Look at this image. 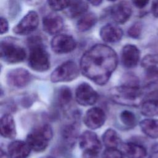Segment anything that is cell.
<instances>
[{
	"label": "cell",
	"mask_w": 158,
	"mask_h": 158,
	"mask_svg": "<svg viewBox=\"0 0 158 158\" xmlns=\"http://www.w3.org/2000/svg\"><path fill=\"white\" fill-rule=\"evenodd\" d=\"M117 64L118 57L112 48L96 44L83 54L80 69L85 77L97 85H104L109 81Z\"/></svg>",
	"instance_id": "obj_1"
},
{
	"label": "cell",
	"mask_w": 158,
	"mask_h": 158,
	"mask_svg": "<svg viewBox=\"0 0 158 158\" xmlns=\"http://www.w3.org/2000/svg\"><path fill=\"white\" fill-rule=\"evenodd\" d=\"M109 94L114 102L122 106H140L144 100V92L140 85L122 83L120 86L112 88Z\"/></svg>",
	"instance_id": "obj_2"
},
{
	"label": "cell",
	"mask_w": 158,
	"mask_h": 158,
	"mask_svg": "<svg viewBox=\"0 0 158 158\" xmlns=\"http://www.w3.org/2000/svg\"><path fill=\"white\" fill-rule=\"evenodd\" d=\"M30 49L29 67L36 72H45L50 67V58L45 49L42 39L39 36H32L28 40Z\"/></svg>",
	"instance_id": "obj_3"
},
{
	"label": "cell",
	"mask_w": 158,
	"mask_h": 158,
	"mask_svg": "<svg viewBox=\"0 0 158 158\" xmlns=\"http://www.w3.org/2000/svg\"><path fill=\"white\" fill-rule=\"evenodd\" d=\"M53 135L51 127L44 124L35 128L30 132L26 138V142L31 149L37 152L44 151L48 146Z\"/></svg>",
	"instance_id": "obj_4"
},
{
	"label": "cell",
	"mask_w": 158,
	"mask_h": 158,
	"mask_svg": "<svg viewBox=\"0 0 158 158\" xmlns=\"http://www.w3.org/2000/svg\"><path fill=\"white\" fill-rule=\"evenodd\" d=\"M12 38H4L1 41V58L8 64H17L26 58L25 49L15 43Z\"/></svg>",
	"instance_id": "obj_5"
},
{
	"label": "cell",
	"mask_w": 158,
	"mask_h": 158,
	"mask_svg": "<svg viewBox=\"0 0 158 158\" xmlns=\"http://www.w3.org/2000/svg\"><path fill=\"white\" fill-rule=\"evenodd\" d=\"M79 69L77 64L72 60H68L56 67L51 75L52 83L70 81L77 78Z\"/></svg>",
	"instance_id": "obj_6"
},
{
	"label": "cell",
	"mask_w": 158,
	"mask_h": 158,
	"mask_svg": "<svg viewBox=\"0 0 158 158\" xmlns=\"http://www.w3.org/2000/svg\"><path fill=\"white\" fill-rule=\"evenodd\" d=\"M39 16L34 10L29 11L13 28V32L19 35H27L33 32L38 27Z\"/></svg>",
	"instance_id": "obj_7"
},
{
	"label": "cell",
	"mask_w": 158,
	"mask_h": 158,
	"mask_svg": "<svg viewBox=\"0 0 158 158\" xmlns=\"http://www.w3.org/2000/svg\"><path fill=\"white\" fill-rule=\"evenodd\" d=\"M51 47L52 51L56 54H67L75 50L77 47V42L70 35L58 34L52 39Z\"/></svg>",
	"instance_id": "obj_8"
},
{
	"label": "cell",
	"mask_w": 158,
	"mask_h": 158,
	"mask_svg": "<svg viewBox=\"0 0 158 158\" xmlns=\"http://www.w3.org/2000/svg\"><path fill=\"white\" fill-rule=\"evenodd\" d=\"M98 94L88 83H83L77 88L75 99L78 104L83 106L94 104L98 99Z\"/></svg>",
	"instance_id": "obj_9"
},
{
	"label": "cell",
	"mask_w": 158,
	"mask_h": 158,
	"mask_svg": "<svg viewBox=\"0 0 158 158\" xmlns=\"http://www.w3.org/2000/svg\"><path fill=\"white\" fill-rule=\"evenodd\" d=\"M31 73L23 68L12 69L6 75L7 83L9 86L22 88L26 86L31 80Z\"/></svg>",
	"instance_id": "obj_10"
},
{
	"label": "cell",
	"mask_w": 158,
	"mask_h": 158,
	"mask_svg": "<svg viewBox=\"0 0 158 158\" xmlns=\"http://www.w3.org/2000/svg\"><path fill=\"white\" fill-rule=\"evenodd\" d=\"M106 118L104 111L100 107H94L87 110L84 116L83 122L88 128L95 130L103 125Z\"/></svg>",
	"instance_id": "obj_11"
},
{
	"label": "cell",
	"mask_w": 158,
	"mask_h": 158,
	"mask_svg": "<svg viewBox=\"0 0 158 158\" xmlns=\"http://www.w3.org/2000/svg\"><path fill=\"white\" fill-rule=\"evenodd\" d=\"M140 59L139 49L135 45H125L121 51V60L123 65L128 69L135 67Z\"/></svg>",
	"instance_id": "obj_12"
},
{
	"label": "cell",
	"mask_w": 158,
	"mask_h": 158,
	"mask_svg": "<svg viewBox=\"0 0 158 158\" xmlns=\"http://www.w3.org/2000/svg\"><path fill=\"white\" fill-rule=\"evenodd\" d=\"M79 145L83 151L99 153L102 146L97 135L91 131H84L79 137Z\"/></svg>",
	"instance_id": "obj_13"
},
{
	"label": "cell",
	"mask_w": 158,
	"mask_h": 158,
	"mask_svg": "<svg viewBox=\"0 0 158 158\" xmlns=\"http://www.w3.org/2000/svg\"><path fill=\"white\" fill-rule=\"evenodd\" d=\"M110 14L115 22L123 24L127 22L131 17L132 14L131 7L128 2L121 1L111 8Z\"/></svg>",
	"instance_id": "obj_14"
},
{
	"label": "cell",
	"mask_w": 158,
	"mask_h": 158,
	"mask_svg": "<svg viewBox=\"0 0 158 158\" xmlns=\"http://www.w3.org/2000/svg\"><path fill=\"white\" fill-rule=\"evenodd\" d=\"M42 23L44 31L51 35L59 33L64 27L62 18L54 14H50L44 16Z\"/></svg>",
	"instance_id": "obj_15"
},
{
	"label": "cell",
	"mask_w": 158,
	"mask_h": 158,
	"mask_svg": "<svg viewBox=\"0 0 158 158\" xmlns=\"http://www.w3.org/2000/svg\"><path fill=\"white\" fill-rule=\"evenodd\" d=\"M99 35L104 42L114 43L122 39L123 32L119 27L115 25L106 24L101 28Z\"/></svg>",
	"instance_id": "obj_16"
},
{
	"label": "cell",
	"mask_w": 158,
	"mask_h": 158,
	"mask_svg": "<svg viewBox=\"0 0 158 158\" xmlns=\"http://www.w3.org/2000/svg\"><path fill=\"white\" fill-rule=\"evenodd\" d=\"M31 148L27 142L15 140L9 143L7 147L8 155L10 158H28Z\"/></svg>",
	"instance_id": "obj_17"
},
{
	"label": "cell",
	"mask_w": 158,
	"mask_h": 158,
	"mask_svg": "<svg viewBox=\"0 0 158 158\" xmlns=\"http://www.w3.org/2000/svg\"><path fill=\"white\" fill-rule=\"evenodd\" d=\"M1 135L5 138L12 139L16 135L15 122L10 114H5L1 118Z\"/></svg>",
	"instance_id": "obj_18"
},
{
	"label": "cell",
	"mask_w": 158,
	"mask_h": 158,
	"mask_svg": "<svg viewBox=\"0 0 158 158\" xmlns=\"http://www.w3.org/2000/svg\"><path fill=\"white\" fill-rule=\"evenodd\" d=\"M122 152L128 158H145L147 150L143 146L132 142L125 143L122 145Z\"/></svg>",
	"instance_id": "obj_19"
},
{
	"label": "cell",
	"mask_w": 158,
	"mask_h": 158,
	"mask_svg": "<svg viewBox=\"0 0 158 158\" xmlns=\"http://www.w3.org/2000/svg\"><path fill=\"white\" fill-rule=\"evenodd\" d=\"M62 138L65 144L72 147L75 145L78 136V128L76 122L69 123L64 126L62 130Z\"/></svg>",
	"instance_id": "obj_20"
},
{
	"label": "cell",
	"mask_w": 158,
	"mask_h": 158,
	"mask_svg": "<svg viewBox=\"0 0 158 158\" xmlns=\"http://www.w3.org/2000/svg\"><path fill=\"white\" fill-rule=\"evenodd\" d=\"M139 127L143 133L152 139L158 138V119L147 118L139 122Z\"/></svg>",
	"instance_id": "obj_21"
},
{
	"label": "cell",
	"mask_w": 158,
	"mask_h": 158,
	"mask_svg": "<svg viewBox=\"0 0 158 158\" xmlns=\"http://www.w3.org/2000/svg\"><path fill=\"white\" fill-rule=\"evenodd\" d=\"M141 113L148 117H158V99L146 98L140 105Z\"/></svg>",
	"instance_id": "obj_22"
},
{
	"label": "cell",
	"mask_w": 158,
	"mask_h": 158,
	"mask_svg": "<svg viewBox=\"0 0 158 158\" xmlns=\"http://www.w3.org/2000/svg\"><path fill=\"white\" fill-rule=\"evenodd\" d=\"M98 18L93 12L85 13L81 15L77 23V28L80 32H85L92 28L96 23Z\"/></svg>",
	"instance_id": "obj_23"
},
{
	"label": "cell",
	"mask_w": 158,
	"mask_h": 158,
	"mask_svg": "<svg viewBox=\"0 0 158 158\" xmlns=\"http://www.w3.org/2000/svg\"><path fill=\"white\" fill-rule=\"evenodd\" d=\"M88 9V4L83 0H71L67 7V15L71 18H75L84 15Z\"/></svg>",
	"instance_id": "obj_24"
},
{
	"label": "cell",
	"mask_w": 158,
	"mask_h": 158,
	"mask_svg": "<svg viewBox=\"0 0 158 158\" xmlns=\"http://www.w3.org/2000/svg\"><path fill=\"white\" fill-rule=\"evenodd\" d=\"M102 141L107 148H117L121 144V139L115 130L109 128L102 135Z\"/></svg>",
	"instance_id": "obj_25"
},
{
	"label": "cell",
	"mask_w": 158,
	"mask_h": 158,
	"mask_svg": "<svg viewBox=\"0 0 158 158\" xmlns=\"http://www.w3.org/2000/svg\"><path fill=\"white\" fill-rule=\"evenodd\" d=\"M141 65L145 73L158 72V54H147L141 60Z\"/></svg>",
	"instance_id": "obj_26"
},
{
	"label": "cell",
	"mask_w": 158,
	"mask_h": 158,
	"mask_svg": "<svg viewBox=\"0 0 158 158\" xmlns=\"http://www.w3.org/2000/svg\"><path fill=\"white\" fill-rule=\"evenodd\" d=\"M72 94L70 89L67 87L61 88L57 94V101L59 105L64 107L67 106L71 101Z\"/></svg>",
	"instance_id": "obj_27"
},
{
	"label": "cell",
	"mask_w": 158,
	"mask_h": 158,
	"mask_svg": "<svg viewBox=\"0 0 158 158\" xmlns=\"http://www.w3.org/2000/svg\"><path fill=\"white\" fill-rule=\"evenodd\" d=\"M120 119L122 123L128 128H131L136 126L137 123L136 117L134 113L129 110H123L120 114Z\"/></svg>",
	"instance_id": "obj_28"
},
{
	"label": "cell",
	"mask_w": 158,
	"mask_h": 158,
	"mask_svg": "<svg viewBox=\"0 0 158 158\" xmlns=\"http://www.w3.org/2000/svg\"><path fill=\"white\" fill-rule=\"evenodd\" d=\"M71 0H47V3L52 10L54 11H60L67 9Z\"/></svg>",
	"instance_id": "obj_29"
},
{
	"label": "cell",
	"mask_w": 158,
	"mask_h": 158,
	"mask_svg": "<svg viewBox=\"0 0 158 158\" xmlns=\"http://www.w3.org/2000/svg\"><path fill=\"white\" fill-rule=\"evenodd\" d=\"M141 31H142V24L140 22H137L133 23L128 28L127 33L130 38L133 39H137L140 36L141 34Z\"/></svg>",
	"instance_id": "obj_30"
},
{
	"label": "cell",
	"mask_w": 158,
	"mask_h": 158,
	"mask_svg": "<svg viewBox=\"0 0 158 158\" xmlns=\"http://www.w3.org/2000/svg\"><path fill=\"white\" fill-rule=\"evenodd\" d=\"M102 158H125V155L117 148H107L103 152Z\"/></svg>",
	"instance_id": "obj_31"
},
{
	"label": "cell",
	"mask_w": 158,
	"mask_h": 158,
	"mask_svg": "<svg viewBox=\"0 0 158 158\" xmlns=\"http://www.w3.org/2000/svg\"><path fill=\"white\" fill-rule=\"evenodd\" d=\"M1 35H3L8 31L9 23L6 19L4 17H1Z\"/></svg>",
	"instance_id": "obj_32"
},
{
	"label": "cell",
	"mask_w": 158,
	"mask_h": 158,
	"mask_svg": "<svg viewBox=\"0 0 158 158\" xmlns=\"http://www.w3.org/2000/svg\"><path fill=\"white\" fill-rule=\"evenodd\" d=\"M133 4L138 8L142 9L147 6L149 0H131Z\"/></svg>",
	"instance_id": "obj_33"
},
{
	"label": "cell",
	"mask_w": 158,
	"mask_h": 158,
	"mask_svg": "<svg viewBox=\"0 0 158 158\" xmlns=\"http://www.w3.org/2000/svg\"><path fill=\"white\" fill-rule=\"evenodd\" d=\"M151 10L154 17L158 18V0H152Z\"/></svg>",
	"instance_id": "obj_34"
},
{
	"label": "cell",
	"mask_w": 158,
	"mask_h": 158,
	"mask_svg": "<svg viewBox=\"0 0 158 158\" xmlns=\"http://www.w3.org/2000/svg\"><path fill=\"white\" fill-rule=\"evenodd\" d=\"M99 153L93 151H83L82 158H99Z\"/></svg>",
	"instance_id": "obj_35"
},
{
	"label": "cell",
	"mask_w": 158,
	"mask_h": 158,
	"mask_svg": "<svg viewBox=\"0 0 158 158\" xmlns=\"http://www.w3.org/2000/svg\"><path fill=\"white\" fill-rule=\"evenodd\" d=\"M24 1L26 2V4L31 6H38L43 2V0H24Z\"/></svg>",
	"instance_id": "obj_36"
},
{
	"label": "cell",
	"mask_w": 158,
	"mask_h": 158,
	"mask_svg": "<svg viewBox=\"0 0 158 158\" xmlns=\"http://www.w3.org/2000/svg\"><path fill=\"white\" fill-rule=\"evenodd\" d=\"M88 1L94 6H98L102 3V0H88Z\"/></svg>",
	"instance_id": "obj_37"
},
{
	"label": "cell",
	"mask_w": 158,
	"mask_h": 158,
	"mask_svg": "<svg viewBox=\"0 0 158 158\" xmlns=\"http://www.w3.org/2000/svg\"><path fill=\"white\" fill-rule=\"evenodd\" d=\"M148 158H158V147L152 151Z\"/></svg>",
	"instance_id": "obj_38"
},
{
	"label": "cell",
	"mask_w": 158,
	"mask_h": 158,
	"mask_svg": "<svg viewBox=\"0 0 158 158\" xmlns=\"http://www.w3.org/2000/svg\"><path fill=\"white\" fill-rule=\"evenodd\" d=\"M8 156L2 149H1V151H0V158H9Z\"/></svg>",
	"instance_id": "obj_39"
},
{
	"label": "cell",
	"mask_w": 158,
	"mask_h": 158,
	"mask_svg": "<svg viewBox=\"0 0 158 158\" xmlns=\"http://www.w3.org/2000/svg\"><path fill=\"white\" fill-rule=\"evenodd\" d=\"M41 158H55V157H52V156H45V157H41Z\"/></svg>",
	"instance_id": "obj_40"
},
{
	"label": "cell",
	"mask_w": 158,
	"mask_h": 158,
	"mask_svg": "<svg viewBox=\"0 0 158 158\" xmlns=\"http://www.w3.org/2000/svg\"><path fill=\"white\" fill-rule=\"evenodd\" d=\"M108 1H115L116 0H108Z\"/></svg>",
	"instance_id": "obj_41"
}]
</instances>
